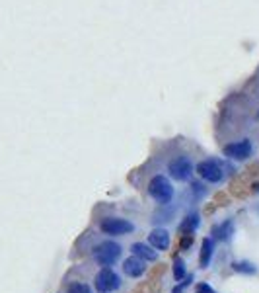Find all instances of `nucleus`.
<instances>
[{"instance_id": "obj_12", "label": "nucleus", "mask_w": 259, "mask_h": 293, "mask_svg": "<svg viewBox=\"0 0 259 293\" xmlns=\"http://www.w3.org/2000/svg\"><path fill=\"white\" fill-rule=\"evenodd\" d=\"M197 227H199V215H197V213H191V215H187V217L182 221L179 233H182V235H191Z\"/></svg>"}, {"instance_id": "obj_15", "label": "nucleus", "mask_w": 259, "mask_h": 293, "mask_svg": "<svg viewBox=\"0 0 259 293\" xmlns=\"http://www.w3.org/2000/svg\"><path fill=\"white\" fill-rule=\"evenodd\" d=\"M232 268L236 272H246V274H255V268L249 264V262H234Z\"/></svg>"}, {"instance_id": "obj_5", "label": "nucleus", "mask_w": 259, "mask_h": 293, "mask_svg": "<svg viewBox=\"0 0 259 293\" xmlns=\"http://www.w3.org/2000/svg\"><path fill=\"white\" fill-rule=\"evenodd\" d=\"M99 229L106 233V235H129L135 231V225L127 221V219H119V217H106L99 223Z\"/></svg>"}, {"instance_id": "obj_14", "label": "nucleus", "mask_w": 259, "mask_h": 293, "mask_svg": "<svg viewBox=\"0 0 259 293\" xmlns=\"http://www.w3.org/2000/svg\"><path fill=\"white\" fill-rule=\"evenodd\" d=\"M230 231H232V223H224L222 227H215L213 229V235L218 240H226L230 237Z\"/></svg>"}, {"instance_id": "obj_1", "label": "nucleus", "mask_w": 259, "mask_h": 293, "mask_svg": "<svg viewBox=\"0 0 259 293\" xmlns=\"http://www.w3.org/2000/svg\"><path fill=\"white\" fill-rule=\"evenodd\" d=\"M121 252H123V250H121V246H119L117 242L106 240V242L97 244L96 249H94V260H96L99 266L109 268V266H113V264L119 260Z\"/></svg>"}, {"instance_id": "obj_17", "label": "nucleus", "mask_w": 259, "mask_h": 293, "mask_svg": "<svg viewBox=\"0 0 259 293\" xmlns=\"http://www.w3.org/2000/svg\"><path fill=\"white\" fill-rule=\"evenodd\" d=\"M195 291L197 293H216L209 283H205V282H201V283H197V287H195Z\"/></svg>"}, {"instance_id": "obj_6", "label": "nucleus", "mask_w": 259, "mask_h": 293, "mask_svg": "<svg viewBox=\"0 0 259 293\" xmlns=\"http://www.w3.org/2000/svg\"><path fill=\"white\" fill-rule=\"evenodd\" d=\"M168 172H170V176H172L173 180L185 182V180H189L191 174H193V164H191V161H189L187 156H177V159H173L172 163H170Z\"/></svg>"}, {"instance_id": "obj_2", "label": "nucleus", "mask_w": 259, "mask_h": 293, "mask_svg": "<svg viewBox=\"0 0 259 293\" xmlns=\"http://www.w3.org/2000/svg\"><path fill=\"white\" fill-rule=\"evenodd\" d=\"M148 194H150L158 204H170L173 197V186L164 174H158V176L152 178L150 184H148Z\"/></svg>"}, {"instance_id": "obj_13", "label": "nucleus", "mask_w": 259, "mask_h": 293, "mask_svg": "<svg viewBox=\"0 0 259 293\" xmlns=\"http://www.w3.org/2000/svg\"><path fill=\"white\" fill-rule=\"evenodd\" d=\"M173 278H175V282H182L185 278V262L182 258L173 260Z\"/></svg>"}, {"instance_id": "obj_11", "label": "nucleus", "mask_w": 259, "mask_h": 293, "mask_svg": "<svg viewBox=\"0 0 259 293\" xmlns=\"http://www.w3.org/2000/svg\"><path fill=\"white\" fill-rule=\"evenodd\" d=\"M213 250H215L213 240L203 239V242H201V256H199V264H201V268H206V266H209V262H211V258H213Z\"/></svg>"}, {"instance_id": "obj_7", "label": "nucleus", "mask_w": 259, "mask_h": 293, "mask_svg": "<svg viewBox=\"0 0 259 293\" xmlns=\"http://www.w3.org/2000/svg\"><path fill=\"white\" fill-rule=\"evenodd\" d=\"M253 152V147L248 139H242V141H236V143H230L224 147V154L228 159H234V161H246L251 156Z\"/></svg>"}, {"instance_id": "obj_4", "label": "nucleus", "mask_w": 259, "mask_h": 293, "mask_svg": "<svg viewBox=\"0 0 259 293\" xmlns=\"http://www.w3.org/2000/svg\"><path fill=\"white\" fill-rule=\"evenodd\" d=\"M94 285H96L97 293H109V291L119 289L121 280H119V276L113 270H109V268H101V270L97 272Z\"/></svg>"}, {"instance_id": "obj_10", "label": "nucleus", "mask_w": 259, "mask_h": 293, "mask_svg": "<svg viewBox=\"0 0 259 293\" xmlns=\"http://www.w3.org/2000/svg\"><path fill=\"white\" fill-rule=\"evenodd\" d=\"M131 252H133L135 256H139V258L144 260V262H156L158 260V252H156V250H152L148 244H142V242H135V244L131 246Z\"/></svg>"}, {"instance_id": "obj_8", "label": "nucleus", "mask_w": 259, "mask_h": 293, "mask_svg": "<svg viewBox=\"0 0 259 293\" xmlns=\"http://www.w3.org/2000/svg\"><path fill=\"white\" fill-rule=\"evenodd\" d=\"M123 272L129 276V278H141L142 274L146 272V266H144V260H141L139 256H131L127 260L123 262Z\"/></svg>"}, {"instance_id": "obj_16", "label": "nucleus", "mask_w": 259, "mask_h": 293, "mask_svg": "<svg viewBox=\"0 0 259 293\" xmlns=\"http://www.w3.org/2000/svg\"><path fill=\"white\" fill-rule=\"evenodd\" d=\"M68 293H90V285H86V283H72L68 287Z\"/></svg>"}, {"instance_id": "obj_9", "label": "nucleus", "mask_w": 259, "mask_h": 293, "mask_svg": "<svg viewBox=\"0 0 259 293\" xmlns=\"http://www.w3.org/2000/svg\"><path fill=\"white\" fill-rule=\"evenodd\" d=\"M148 242H150L152 249L168 250V246H170V233L166 229H154L148 235Z\"/></svg>"}, {"instance_id": "obj_18", "label": "nucleus", "mask_w": 259, "mask_h": 293, "mask_svg": "<svg viewBox=\"0 0 259 293\" xmlns=\"http://www.w3.org/2000/svg\"><path fill=\"white\" fill-rule=\"evenodd\" d=\"M185 239L182 240V242H179V249H189V244H191V235H184Z\"/></svg>"}, {"instance_id": "obj_3", "label": "nucleus", "mask_w": 259, "mask_h": 293, "mask_svg": "<svg viewBox=\"0 0 259 293\" xmlns=\"http://www.w3.org/2000/svg\"><path fill=\"white\" fill-rule=\"evenodd\" d=\"M197 174H199L203 180L211 182V184H218V182L224 178V170H222L220 163H218V161H213V159L197 164Z\"/></svg>"}]
</instances>
